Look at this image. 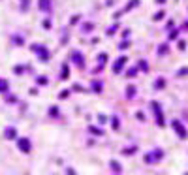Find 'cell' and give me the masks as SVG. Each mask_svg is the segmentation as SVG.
<instances>
[{
    "mask_svg": "<svg viewBox=\"0 0 188 175\" xmlns=\"http://www.w3.org/2000/svg\"><path fill=\"white\" fill-rule=\"evenodd\" d=\"M73 62H77V64H81V57H79V53H73Z\"/></svg>",
    "mask_w": 188,
    "mask_h": 175,
    "instance_id": "obj_7",
    "label": "cell"
},
{
    "mask_svg": "<svg viewBox=\"0 0 188 175\" xmlns=\"http://www.w3.org/2000/svg\"><path fill=\"white\" fill-rule=\"evenodd\" d=\"M160 87H164V79H156V89H160Z\"/></svg>",
    "mask_w": 188,
    "mask_h": 175,
    "instance_id": "obj_9",
    "label": "cell"
},
{
    "mask_svg": "<svg viewBox=\"0 0 188 175\" xmlns=\"http://www.w3.org/2000/svg\"><path fill=\"white\" fill-rule=\"evenodd\" d=\"M124 62H126V59H124V57H120V59L115 62V66H113V68H115V72H120V68L124 66Z\"/></svg>",
    "mask_w": 188,
    "mask_h": 175,
    "instance_id": "obj_5",
    "label": "cell"
},
{
    "mask_svg": "<svg viewBox=\"0 0 188 175\" xmlns=\"http://www.w3.org/2000/svg\"><path fill=\"white\" fill-rule=\"evenodd\" d=\"M6 138H15V128H8L6 130Z\"/></svg>",
    "mask_w": 188,
    "mask_h": 175,
    "instance_id": "obj_6",
    "label": "cell"
},
{
    "mask_svg": "<svg viewBox=\"0 0 188 175\" xmlns=\"http://www.w3.org/2000/svg\"><path fill=\"white\" fill-rule=\"evenodd\" d=\"M173 128L177 130V132H179V136H181V138H186V132H184V128H183V124H181V123L173 121Z\"/></svg>",
    "mask_w": 188,
    "mask_h": 175,
    "instance_id": "obj_2",
    "label": "cell"
},
{
    "mask_svg": "<svg viewBox=\"0 0 188 175\" xmlns=\"http://www.w3.org/2000/svg\"><path fill=\"white\" fill-rule=\"evenodd\" d=\"M40 9L41 12H51V0H40Z\"/></svg>",
    "mask_w": 188,
    "mask_h": 175,
    "instance_id": "obj_1",
    "label": "cell"
},
{
    "mask_svg": "<svg viewBox=\"0 0 188 175\" xmlns=\"http://www.w3.org/2000/svg\"><path fill=\"white\" fill-rule=\"evenodd\" d=\"M158 2H165V0H158Z\"/></svg>",
    "mask_w": 188,
    "mask_h": 175,
    "instance_id": "obj_11",
    "label": "cell"
},
{
    "mask_svg": "<svg viewBox=\"0 0 188 175\" xmlns=\"http://www.w3.org/2000/svg\"><path fill=\"white\" fill-rule=\"evenodd\" d=\"M139 66H141L143 70H145V72H147V68H149V66H147V62H139Z\"/></svg>",
    "mask_w": 188,
    "mask_h": 175,
    "instance_id": "obj_10",
    "label": "cell"
},
{
    "mask_svg": "<svg viewBox=\"0 0 188 175\" xmlns=\"http://www.w3.org/2000/svg\"><path fill=\"white\" fill-rule=\"evenodd\" d=\"M6 89H8V83L4 79H0V91H6Z\"/></svg>",
    "mask_w": 188,
    "mask_h": 175,
    "instance_id": "obj_8",
    "label": "cell"
},
{
    "mask_svg": "<svg viewBox=\"0 0 188 175\" xmlns=\"http://www.w3.org/2000/svg\"><path fill=\"white\" fill-rule=\"evenodd\" d=\"M19 149L21 151H30V141L28 139H19Z\"/></svg>",
    "mask_w": 188,
    "mask_h": 175,
    "instance_id": "obj_4",
    "label": "cell"
},
{
    "mask_svg": "<svg viewBox=\"0 0 188 175\" xmlns=\"http://www.w3.org/2000/svg\"><path fill=\"white\" fill-rule=\"evenodd\" d=\"M34 51H38V53H40V57H41V59H45V60L49 59L47 49H43V47H40V45H34Z\"/></svg>",
    "mask_w": 188,
    "mask_h": 175,
    "instance_id": "obj_3",
    "label": "cell"
}]
</instances>
